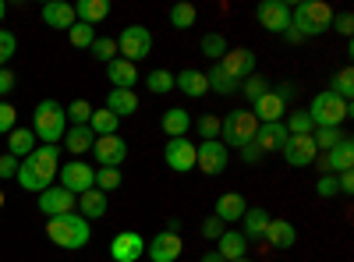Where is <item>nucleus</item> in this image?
<instances>
[{"instance_id":"9","label":"nucleus","mask_w":354,"mask_h":262,"mask_svg":"<svg viewBox=\"0 0 354 262\" xmlns=\"http://www.w3.org/2000/svg\"><path fill=\"white\" fill-rule=\"evenodd\" d=\"M57 178H61V188L71 191V195H82L88 188H96V167H88L82 160H71L57 170Z\"/></svg>"},{"instance_id":"22","label":"nucleus","mask_w":354,"mask_h":262,"mask_svg":"<svg viewBox=\"0 0 354 262\" xmlns=\"http://www.w3.org/2000/svg\"><path fill=\"white\" fill-rule=\"evenodd\" d=\"M106 75L113 82V89H135L138 85V64L124 61V57H113V61L106 64Z\"/></svg>"},{"instance_id":"19","label":"nucleus","mask_w":354,"mask_h":262,"mask_svg":"<svg viewBox=\"0 0 354 262\" xmlns=\"http://www.w3.org/2000/svg\"><path fill=\"white\" fill-rule=\"evenodd\" d=\"M252 113H255V121H259V124H277V121L287 118V103L270 89L266 96H259V100L252 103Z\"/></svg>"},{"instance_id":"33","label":"nucleus","mask_w":354,"mask_h":262,"mask_svg":"<svg viewBox=\"0 0 354 262\" xmlns=\"http://www.w3.org/2000/svg\"><path fill=\"white\" fill-rule=\"evenodd\" d=\"M106 15H110V0H78L75 4V18L78 21H85V25H100V21H106Z\"/></svg>"},{"instance_id":"50","label":"nucleus","mask_w":354,"mask_h":262,"mask_svg":"<svg viewBox=\"0 0 354 262\" xmlns=\"http://www.w3.org/2000/svg\"><path fill=\"white\" fill-rule=\"evenodd\" d=\"M315 191H319L322 198H333V195H340V188H337V178H333V174H322V178L315 181Z\"/></svg>"},{"instance_id":"4","label":"nucleus","mask_w":354,"mask_h":262,"mask_svg":"<svg viewBox=\"0 0 354 262\" xmlns=\"http://www.w3.org/2000/svg\"><path fill=\"white\" fill-rule=\"evenodd\" d=\"M32 131H36V138L43 142V145H57L64 138V131H68V113H64V106L57 103V100H43L39 106H36V113H32Z\"/></svg>"},{"instance_id":"57","label":"nucleus","mask_w":354,"mask_h":262,"mask_svg":"<svg viewBox=\"0 0 354 262\" xmlns=\"http://www.w3.org/2000/svg\"><path fill=\"white\" fill-rule=\"evenodd\" d=\"M11 89H15V75L8 68H0V96H8Z\"/></svg>"},{"instance_id":"30","label":"nucleus","mask_w":354,"mask_h":262,"mask_svg":"<svg viewBox=\"0 0 354 262\" xmlns=\"http://www.w3.org/2000/svg\"><path fill=\"white\" fill-rule=\"evenodd\" d=\"M36 131L32 128H15L11 135H8V156H15L18 163L28 156V153H36Z\"/></svg>"},{"instance_id":"5","label":"nucleus","mask_w":354,"mask_h":262,"mask_svg":"<svg viewBox=\"0 0 354 262\" xmlns=\"http://www.w3.org/2000/svg\"><path fill=\"white\" fill-rule=\"evenodd\" d=\"M351 113H354V106L344 103L340 96H333L330 89L326 93H315L312 96V106H308V118H312L315 128H340Z\"/></svg>"},{"instance_id":"39","label":"nucleus","mask_w":354,"mask_h":262,"mask_svg":"<svg viewBox=\"0 0 354 262\" xmlns=\"http://www.w3.org/2000/svg\"><path fill=\"white\" fill-rule=\"evenodd\" d=\"M68 39H71L75 50H88V46L96 43V28H93V25H85V21H75V25L68 28Z\"/></svg>"},{"instance_id":"53","label":"nucleus","mask_w":354,"mask_h":262,"mask_svg":"<svg viewBox=\"0 0 354 262\" xmlns=\"http://www.w3.org/2000/svg\"><path fill=\"white\" fill-rule=\"evenodd\" d=\"M15 174H18V160L15 156H0V178H15Z\"/></svg>"},{"instance_id":"44","label":"nucleus","mask_w":354,"mask_h":262,"mask_svg":"<svg viewBox=\"0 0 354 262\" xmlns=\"http://www.w3.org/2000/svg\"><path fill=\"white\" fill-rule=\"evenodd\" d=\"M238 93H245V96H248V100L255 103L259 96H266V93H270V82H266L262 75H248V78H245V82L238 85Z\"/></svg>"},{"instance_id":"15","label":"nucleus","mask_w":354,"mask_h":262,"mask_svg":"<svg viewBox=\"0 0 354 262\" xmlns=\"http://www.w3.org/2000/svg\"><path fill=\"white\" fill-rule=\"evenodd\" d=\"M93 156L100 167H121L128 160V142L121 135H103L93 142Z\"/></svg>"},{"instance_id":"6","label":"nucleus","mask_w":354,"mask_h":262,"mask_svg":"<svg viewBox=\"0 0 354 262\" xmlns=\"http://www.w3.org/2000/svg\"><path fill=\"white\" fill-rule=\"evenodd\" d=\"M259 131V121L252 110H230L227 118L220 121V142L227 145V149H241V145H248Z\"/></svg>"},{"instance_id":"14","label":"nucleus","mask_w":354,"mask_h":262,"mask_svg":"<svg viewBox=\"0 0 354 262\" xmlns=\"http://www.w3.org/2000/svg\"><path fill=\"white\" fill-rule=\"evenodd\" d=\"M145 255V238L138 230H121V234H113L110 241V259L113 262H138Z\"/></svg>"},{"instance_id":"52","label":"nucleus","mask_w":354,"mask_h":262,"mask_svg":"<svg viewBox=\"0 0 354 262\" xmlns=\"http://www.w3.org/2000/svg\"><path fill=\"white\" fill-rule=\"evenodd\" d=\"M223 234V227H220V220L216 216H205L202 220V238H209V241H216Z\"/></svg>"},{"instance_id":"20","label":"nucleus","mask_w":354,"mask_h":262,"mask_svg":"<svg viewBox=\"0 0 354 262\" xmlns=\"http://www.w3.org/2000/svg\"><path fill=\"white\" fill-rule=\"evenodd\" d=\"M245 209H248L245 195H241V191H227V195H220V198H216V206H213V216H216L220 223H241Z\"/></svg>"},{"instance_id":"42","label":"nucleus","mask_w":354,"mask_h":262,"mask_svg":"<svg viewBox=\"0 0 354 262\" xmlns=\"http://www.w3.org/2000/svg\"><path fill=\"white\" fill-rule=\"evenodd\" d=\"M124 185V174L117 170V167H100L96 170V188L106 195V191H113V188H121Z\"/></svg>"},{"instance_id":"38","label":"nucleus","mask_w":354,"mask_h":262,"mask_svg":"<svg viewBox=\"0 0 354 262\" xmlns=\"http://www.w3.org/2000/svg\"><path fill=\"white\" fill-rule=\"evenodd\" d=\"M344 138H347L344 128H315V131H312V142H315L319 153H330L333 145H340Z\"/></svg>"},{"instance_id":"45","label":"nucleus","mask_w":354,"mask_h":262,"mask_svg":"<svg viewBox=\"0 0 354 262\" xmlns=\"http://www.w3.org/2000/svg\"><path fill=\"white\" fill-rule=\"evenodd\" d=\"M88 50H93V57H96V61L110 64L113 57H117V39H110V36H96V43L88 46Z\"/></svg>"},{"instance_id":"3","label":"nucleus","mask_w":354,"mask_h":262,"mask_svg":"<svg viewBox=\"0 0 354 262\" xmlns=\"http://www.w3.org/2000/svg\"><path fill=\"white\" fill-rule=\"evenodd\" d=\"M330 25H333V8L326 0H301L298 8H290V32H298L301 39L330 32Z\"/></svg>"},{"instance_id":"46","label":"nucleus","mask_w":354,"mask_h":262,"mask_svg":"<svg viewBox=\"0 0 354 262\" xmlns=\"http://www.w3.org/2000/svg\"><path fill=\"white\" fill-rule=\"evenodd\" d=\"M195 131L202 142H216L220 138V118H213V113H205V118L195 121Z\"/></svg>"},{"instance_id":"2","label":"nucleus","mask_w":354,"mask_h":262,"mask_svg":"<svg viewBox=\"0 0 354 262\" xmlns=\"http://www.w3.org/2000/svg\"><path fill=\"white\" fill-rule=\"evenodd\" d=\"M46 238L64 252H78V248H85L88 241H93V227H88V220L78 216V213L50 216L46 220Z\"/></svg>"},{"instance_id":"58","label":"nucleus","mask_w":354,"mask_h":262,"mask_svg":"<svg viewBox=\"0 0 354 262\" xmlns=\"http://www.w3.org/2000/svg\"><path fill=\"white\" fill-rule=\"evenodd\" d=\"M202 262H223V259H220L216 252H205V255H202Z\"/></svg>"},{"instance_id":"26","label":"nucleus","mask_w":354,"mask_h":262,"mask_svg":"<svg viewBox=\"0 0 354 262\" xmlns=\"http://www.w3.org/2000/svg\"><path fill=\"white\" fill-rule=\"evenodd\" d=\"M64 149L68 153H75V160L82 156V153H88V149H93V142H96V135H93V128H88V124H71L68 131H64Z\"/></svg>"},{"instance_id":"35","label":"nucleus","mask_w":354,"mask_h":262,"mask_svg":"<svg viewBox=\"0 0 354 262\" xmlns=\"http://www.w3.org/2000/svg\"><path fill=\"white\" fill-rule=\"evenodd\" d=\"M227 50H230V46H227V36H223V32H205V36H202V53L209 57L213 64L223 61Z\"/></svg>"},{"instance_id":"36","label":"nucleus","mask_w":354,"mask_h":262,"mask_svg":"<svg viewBox=\"0 0 354 262\" xmlns=\"http://www.w3.org/2000/svg\"><path fill=\"white\" fill-rule=\"evenodd\" d=\"M205 82H209V93H216V96H234V93H238V82L227 78L216 64H213L209 71H205Z\"/></svg>"},{"instance_id":"29","label":"nucleus","mask_w":354,"mask_h":262,"mask_svg":"<svg viewBox=\"0 0 354 262\" xmlns=\"http://www.w3.org/2000/svg\"><path fill=\"white\" fill-rule=\"evenodd\" d=\"M270 213H266L262 206H252V209H245V216H241V223H245V241H262L266 238V227H270Z\"/></svg>"},{"instance_id":"13","label":"nucleus","mask_w":354,"mask_h":262,"mask_svg":"<svg viewBox=\"0 0 354 262\" xmlns=\"http://www.w3.org/2000/svg\"><path fill=\"white\" fill-rule=\"evenodd\" d=\"M280 153H283V160H287L290 167H298V170H305V167H312V163L319 160V149H315L312 135H290Z\"/></svg>"},{"instance_id":"10","label":"nucleus","mask_w":354,"mask_h":262,"mask_svg":"<svg viewBox=\"0 0 354 262\" xmlns=\"http://www.w3.org/2000/svg\"><path fill=\"white\" fill-rule=\"evenodd\" d=\"M255 18H259V25L266 28V32H273V36H283L290 28V8L283 4V0H262V4L255 8Z\"/></svg>"},{"instance_id":"32","label":"nucleus","mask_w":354,"mask_h":262,"mask_svg":"<svg viewBox=\"0 0 354 262\" xmlns=\"http://www.w3.org/2000/svg\"><path fill=\"white\" fill-rule=\"evenodd\" d=\"M262 241H270L273 248H294V241H298V230H294L290 220H270Z\"/></svg>"},{"instance_id":"47","label":"nucleus","mask_w":354,"mask_h":262,"mask_svg":"<svg viewBox=\"0 0 354 262\" xmlns=\"http://www.w3.org/2000/svg\"><path fill=\"white\" fill-rule=\"evenodd\" d=\"M64 113H68L71 124H88V118H93V106H88L85 100H75L71 106H64Z\"/></svg>"},{"instance_id":"18","label":"nucleus","mask_w":354,"mask_h":262,"mask_svg":"<svg viewBox=\"0 0 354 262\" xmlns=\"http://www.w3.org/2000/svg\"><path fill=\"white\" fill-rule=\"evenodd\" d=\"M319 163H322V170L326 174H344V170H354V145H351V138H344L340 145H333L330 153H319Z\"/></svg>"},{"instance_id":"8","label":"nucleus","mask_w":354,"mask_h":262,"mask_svg":"<svg viewBox=\"0 0 354 262\" xmlns=\"http://www.w3.org/2000/svg\"><path fill=\"white\" fill-rule=\"evenodd\" d=\"M230 163V149L216 138V142H202L195 145V167L205 174V178H216V174H223Z\"/></svg>"},{"instance_id":"59","label":"nucleus","mask_w":354,"mask_h":262,"mask_svg":"<svg viewBox=\"0 0 354 262\" xmlns=\"http://www.w3.org/2000/svg\"><path fill=\"white\" fill-rule=\"evenodd\" d=\"M4 15H8V4H4V0H0V21H4Z\"/></svg>"},{"instance_id":"37","label":"nucleus","mask_w":354,"mask_h":262,"mask_svg":"<svg viewBox=\"0 0 354 262\" xmlns=\"http://www.w3.org/2000/svg\"><path fill=\"white\" fill-rule=\"evenodd\" d=\"M145 89H149L153 96H167V93H174V75H170L167 68L149 71V75H145Z\"/></svg>"},{"instance_id":"41","label":"nucleus","mask_w":354,"mask_h":262,"mask_svg":"<svg viewBox=\"0 0 354 262\" xmlns=\"http://www.w3.org/2000/svg\"><path fill=\"white\" fill-rule=\"evenodd\" d=\"M333 96H340L344 103H351V96H354V71L351 68H340L337 75H333V89H330Z\"/></svg>"},{"instance_id":"21","label":"nucleus","mask_w":354,"mask_h":262,"mask_svg":"<svg viewBox=\"0 0 354 262\" xmlns=\"http://www.w3.org/2000/svg\"><path fill=\"white\" fill-rule=\"evenodd\" d=\"M287 128H283V121H277V124H259V131H255V145H259V149H262V156L266 153H280L283 149V145H287Z\"/></svg>"},{"instance_id":"11","label":"nucleus","mask_w":354,"mask_h":262,"mask_svg":"<svg viewBox=\"0 0 354 262\" xmlns=\"http://www.w3.org/2000/svg\"><path fill=\"white\" fill-rule=\"evenodd\" d=\"M36 206H39V213H43L46 220H50V216H64V213H75V206H78V195L64 191L61 185H50L46 191H39Z\"/></svg>"},{"instance_id":"23","label":"nucleus","mask_w":354,"mask_h":262,"mask_svg":"<svg viewBox=\"0 0 354 262\" xmlns=\"http://www.w3.org/2000/svg\"><path fill=\"white\" fill-rule=\"evenodd\" d=\"M174 89H181V93L192 96V100H202L205 93H209V82H205V71L185 68L181 75H174Z\"/></svg>"},{"instance_id":"12","label":"nucleus","mask_w":354,"mask_h":262,"mask_svg":"<svg viewBox=\"0 0 354 262\" xmlns=\"http://www.w3.org/2000/svg\"><path fill=\"white\" fill-rule=\"evenodd\" d=\"M145 255H149L153 262H177L185 255V241H181L177 230H160L153 241H145Z\"/></svg>"},{"instance_id":"54","label":"nucleus","mask_w":354,"mask_h":262,"mask_svg":"<svg viewBox=\"0 0 354 262\" xmlns=\"http://www.w3.org/2000/svg\"><path fill=\"white\" fill-rule=\"evenodd\" d=\"M337 188H340V195H351V191H354V170L337 174Z\"/></svg>"},{"instance_id":"27","label":"nucleus","mask_w":354,"mask_h":262,"mask_svg":"<svg viewBox=\"0 0 354 262\" xmlns=\"http://www.w3.org/2000/svg\"><path fill=\"white\" fill-rule=\"evenodd\" d=\"M216 241H220L216 255H220L223 262H234V259H245V255H248V241H245L241 230H223Z\"/></svg>"},{"instance_id":"56","label":"nucleus","mask_w":354,"mask_h":262,"mask_svg":"<svg viewBox=\"0 0 354 262\" xmlns=\"http://www.w3.org/2000/svg\"><path fill=\"white\" fill-rule=\"evenodd\" d=\"M241 160H245V163H259V160H262V149H259L255 142H248V145H241Z\"/></svg>"},{"instance_id":"28","label":"nucleus","mask_w":354,"mask_h":262,"mask_svg":"<svg viewBox=\"0 0 354 262\" xmlns=\"http://www.w3.org/2000/svg\"><path fill=\"white\" fill-rule=\"evenodd\" d=\"M160 128H163V135L167 138H185L188 135V128H192V113L188 110H181V106H170L163 118H160Z\"/></svg>"},{"instance_id":"48","label":"nucleus","mask_w":354,"mask_h":262,"mask_svg":"<svg viewBox=\"0 0 354 262\" xmlns=\"http://www.w3.org/2000/svg\"><path fill=\"white\" fill-rule=\"evenodd\" d=\"M15 128H18V110L8 100H0V135H11Z\"/></svg>"},{"instance_id":"40","label":"nucleus","mask_w":354,"mask_h":262,"mask_svg":"<svg viewBox=\"0 0 354 262\" xmlns=\"http://www.w3.org/2000/svg\"><path fill=\"white\" fill-rule=\"evenodd\" d=\"M283 128H287V135H312V131H315V124H312V118H308V110L287 113V118H283Z\"/></svg>"},{"instance_id":"43","label":"nucleus","mask_w":354,"mask_h":262,"mask_svg":"<svg viewBox=\"0 0 354 262\" xmlns=\"http://www.w3.org/2000/svg\"><path fill=\"white\" fill-rule=\"evenodd\" d=\"M195 21H198V11L192 4H174L170 8V25L174 28H192Z\"/></svg>"},{"instance_id":"55","label":"nucleus","mask_w":354,"mask_h":262,"mask_svg":"<svg viewBox=\"0 0 354 262\" xmlns=\"http://www.w3.org/2000/svg\"><path fill=\"white\" fill-rule=\"evenodd\" d=\"M273 93H277V96H280L283 103H290L294 96H298V85H294V82H280V85H277Z\"/></svg>"},{"instance_id":"17","label":"nucleus","mask_w":354,"mask_h":262,"mask_svg":"<svg viewBox=\"0 0 354 262\" xmlns=\"http://www.w3.org/2000/svg\"><path fill=\"white\" fill-rule=\"evenodd\" d=\"M227 78H234V82H245L248 75H255V53L252 50H227V57L216 64Z\"/></svg>"},{"instance_id":"34","label":"nucleus","mask_w":354,"mask_h":262,"mask_svg":"<svg viewBox=\"0 0 354 262\" xmlns=\"http://www.w3.org/2000/svg\"><path fill=\"white\" fill-rule=\"evenodd\" d=\"M88 128H93V135H96V138H103V135H117L121 121H117L113 113L103 106V110H93V118H88Z\"/></svg>"},{"instance_id":"51","label":"nucleus","mask_w":354,"mask_h":262,"mask_svg":"<svg viewBox=\"0 0 354 262\" xmlns=\"http://www.w3.org/2000/svg\"><path fill=\"white\" fill-rule=\"evenodd\" d=\"M333 25H337V32L344 36V39H351V32H354V15L351 11H340V15H333ZM330 25V28H333Z\"/></svg>"},{"instance_id":"1","label":"nucleus","mask_w":354,"mask_h":262,"mask_svg":"<svg viewBox=\"0 0 354 262\" xmlns=\"http://www.w3.org/2000/svg\"><path fill=\"white\" fill-rule=\"evenodd\" d=\"M61 170V145H36V153H28L21 163H18V185L25 191H46Z\"/></svg>"},{"instance_id":"25","label":"nucleus","mask_w":354,"mask_h":262,"mask_svg":"<svg viewBox=\"0 0 354 262\" xmlns=\"http://www.w3.org/2000/svg\"><path fill=\"white\" fill-rule=\"evenodd\" d=\"M106 110L113 113L117 121H124V118H131V113H138V96H135V89H110Z\"/></svg>"},{"instance_id":"7","label":"nucleus","mask_w":354,"mask_h":262,"mask_svg":"<svg viewBox=\"0 0 354 262\" xmlns=\"http://www.w3.org/2000/svg\"><path fill=\"white\" fill-rule=\"evenodd\" d=\"M149 50H153V32L145 25H128L124 32L117 36V53H121L124 61H131V64L145 61Z\"/></svg>"},{"instance_id":"31","label":"nucleus","mask_w":354,"mask_h":262,"mask_svg":"<svg viewBox=\"0 0 354 262\" xmlns=\"http://www.w3.org/2000/svg\"><path fill=\"white\" fill-rule=\"evenodd\" d=\"M78 216H85L88 223L100 220V216H106V195H103L100 188L82 191V195H78Z\"/></svg>"},{"instance_id":"60","label":"nucleus","mask_w":354,"mask_h":262,"mask_svg":"<svg viewBox=\"0 0 354 262\" xmlns=\"http://www.w3.org/2000/svg\"><path fill=\"white\" fill-rule=\"evenodd\" d=\"M4 202H8V195H4V188H0V209H4Z\"/></svg>"},{"instance_id":"49","label":"nucleus","mask_w":354,"mask_h":262,"mask_svg":"<svg viewBox=\"0 0 354 262\" xmlns=\"http://www.w3.org/2000/svg\"><path fill=\"white\" fill-rule=\"evenodd\" d=\"M15 50H18L15 32H8V28H0V68H8V61L15 57Z\"/></svg>"},{"instance_id":"16","label":"nucleus","mask_w":354,"mask_h":262,"mask_svg":"<svg viewBox=\"0 0 354 262\" xmlns=\"http://www.w3.org/2000/svg\"><path fill=\"white\" fill-rule=\"evenodd\" d=\"M163 163H167L174 174H188V170L195 167V145L188 142V135H185V138H170V142L163 145Z\"/></svg>"},{"instance_id":"61","label":"nucleus","mask_w":354,"mask_h":262,"mask_svg":"<svg viewBox=\"0 0 354 262\" xmlns=\"http://www.w3.org/2000/svg\"><path fill=\"white\" fill-rule=\"evenodd\" d=\"M234 262H252V259H234Z\"/></svg>"},{"instance_id":"24","label":"nucleus","mask_w":354,"mask_h":262,"mask_svg":"<svg viewBox=\"0 0 354 262\" xmlns=\"http://www.w3.org/2000/svg\"><path fill=\"white\" fill-rule=\"evenodd\" d=\"M43 21L50 28H64V32H68V28L78 21L75 18V4H68V0H50V4L43 8Z\"/></svg>"}]
</instances>
